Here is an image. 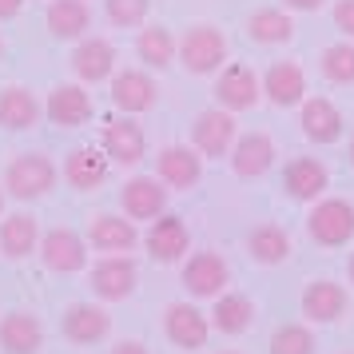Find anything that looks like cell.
Instances as JSON below:
<instances>
[{
	"label": "cell",
	"mask_w": 354,
	"mask_h": 354,
	"mask_svg": "<svg viewBox=\"0 0 354 354\" xmlns=\"http://www.w3.org/2000/svg\"><path fill=\"white\" fill-rule=\"evenodd\" d=\"M299 124H303V136L310 140V144H335L338 136H342V112H338L326 96L303 100Z\"/></svg>",
	"instance_id": "cb8c5ba5"
},
{
	"label": "cell",
	"mask_w": 354,
	"mask_h": 354,
	"mask_svg": "<svg viewBox=\"0 0 354 354\" xmlns=\"http://www.w3.org/2000/svg\"><path fill=\"white\" fill-rule=\"evenodd\" d=\"M227 279V263L219 251H195V255L183 259V290L192 295V299H215V295H223Z\"/></svg>",
	"instance_id": "52a82bcc"
},
{
	"label": "cell",
	"mask_w": 354,
	"mask_h": 354,
	"mask_svg": "<svg viewBox=\"0 0 354 354\" xmlns=\"http://www.w3.org/2000/svg\"><path fill=\"white\" fill-rule=\"evenodd\" d=\"M0 346H4V354H40L44 351V322L32 310H8L0 319Z\"/></svg>",
	"instance_id": "ac0fdd59"
},
{
	"label": "cell",
	"mask_w": 354,
	"mask_h": 354,
	"mask_svg": "<svg viewBox=\"0 0 354 354\" xmlns=\"http://www.w3.org/2000/svg\"><path fill=\"white\" fill-rule=\"evenodd\" d=\"M104 156L124 167H136L147 156V136L136 124V115H115L104 124Z\"/></svg>",
	"instance_id": "8fae6325"
},
{
	"label": "cell",
	"mask_w": 354,
	"mask_h": 354,
	"mask_svg": "<svg viewBox=\"0 0 354 354\" xmlns=\"http://www.w3.org/2000/svg\"><path fill=\"white\" fill-rule=\"evenodd\" d=\"M24 8V0H0V20H12Z\"/></svg>",
	"instance_id": "74e56055"
},
{
	"label": "cell",
	"mask_w": 354,
	"mask_h": 354,
	"mask_svg": "<svg viewBox=\"0 0 354 354\" xmlns=\"http://www.w3.org/2000/svg\"><path fill=\"white\" fill-rule=\"evenodd\" d=\"M287 8H295V12H315V8H322V0H283Z\"/></svg>",
	"instance_id": "f35d334b"
},
{
	"label": "cell",
	"mask_w": 354,
	"mask_h": 354,
	"mask_svg": "<svg viewBox=\"0 0 354 354\" xmlns=\"http://www.w3.org/2000/svg\"><path fill=\"white\" fill-rule=\"evenodd\" d=\"M299 306H303L306 322H335L342 310H346V290L338 287L335 279H315V283H306L303 287V299H299Z\"/></svg>",
	"instance_id": "7402d4cb"
},
{
	"label": "cell",
	"mask_w": 354,
	"mask_h": 354,
	"mask_svg": "<svg viewBox=\"0 0 354 354\" xmlns=\"http://www.w3.org/2000/svg\"><path fill=\"white\" fill-rule=\"evenodd\" d=\"M271 354H315V335L299 322H287L271 335Z\"/></svg>",
	"instance_id": "836d02e7"
},
{
	"label": "cell",
	"mask_w": 354,
	"mask_h": 354,
	"mask_svg": "<svg viewBox=\"0 0 354 354\" xmlns=\"http://www.w3.org/2000/svg\"><path fill=\"white\" fill-rule=\"evenodd\" d=\"M112 354H147V346L140 342V338H124V342H115Z\"/></svg>",
	"instance_id": "8d00e7d4"
},
{
	"label": "cell",
	"mask_w": 354,
	"mask_h": 354,
	"mask_svg": "<svg viewBox=\"0 0 354 354\" xmlns=\"http://www.w3.org/2000/svg\"><path fill=\"white\" fill-rule=\"evenodd\" d=\"M319 68H322V76H326L330 84H354V40L322 48Z\"/></svg>",
	"instance_id": "d6a6232c"
},
{
	"label": "cell",
	"mask_w": 354,
	"mask_h": 354,
	"mask_svg": "<svg viewBox=\"0 0 354 354\" xmlns=\"http://www.w3.org/2000/svg\"><path fill=\"white\" fill-rule=\"evenodd\" d=\"M219 354H239V351H219Z\"/></svg>",
	"instance_id": "ee69618b"
},
{
	"label": "cell",
	"mask_w": 354,
	"mask_h": 354,
	"mask_svg": "<svg viewBox=\"0 0 354 354\" xmlns=\"http://www.w3.org/2000/svg\"><path fill=\"white\" fill-rule=\"evenodd\" d=\"M227 156H231V171L239 179H259V176H267L274 163V140L267 131H247V136H239L231 144Z\"/></svg>",
	"instance_id": "5bb4252c"
},
{
	"label": "cell",
	"mask_w": 354,
	"mask_h": 354,
	"mask_svg": "<svg viewBox=\"0 0 354 354\" xmlns=\"http://www.w3.org/2000/svg\"><path fill=\"white\" fill-rule=\"evenodd\" d=\"M64 176L76 192H96L100 183L108 179V156L100 147H76L64 163Z\"/></svg>",
	"instance_id": "83f0119b"
},
{
	"label": "cell",
	"mask_w": 354,
	"mask_h": 354,
	"mask_svg": "<svg viewBox=\"0 0 354 354\" xmlns=\"http://www.w3.org/2000/svg\"><path fill=\"white\" fill-rule=\"evenodd\" d=\"M44 24L56 40H84L92 28V8L84 0H52Z\"/></svg>",
	"instance_id": "484cf974"
},
{
	"label": "cell",
	"mask_w": 354,
	"mask_h": 354,
	"mask_svg": "<svg viewBox=\"0 0 354 354\" xmlns=\"http://www.w3.org/2000/svg\"><path fill=\"white\" fill-rule=\"evenodd\" d=\"M144 247L156 263H179V259L192 251V231H187V223H183L179 215H167V211H163V215H156L151 227H147Z\"/></svg>",
	"instance_id": "9c48e42d"
},
{
	"label": "cell",
	"mask_w": 354,
	"mask_h": 354,
	"mask_svg": "<svg viewBox=\"0 0 354 354\" xmlns=\"http://www.w3.org/2000/svg\"><path fill=\"white\" fill-rule=\"evenodd\" d=\"M247 36L255 44H287L295 36V20L283 8H259V12L247 17Z\"/></svg>",
	"instance_id": "4dcf8cb0"
},
{
	"label": "cell",
	"mask_w": 354,
	"mask_h": 354,
	"mask_svg": "<svg viewBox=\"0 0 354 354\" xmlns=\"http://www.w3.org/2000/svg\"><path fill=\"white\" fill-rule=\"evenodd\" d=\"M326 183H330V171H326V163L315 160V156H299V160H290L287 167H283V192H287V199L315 203V199H322Z\"/></svg>",
	"instance_id": "4fadbf2b"
},
{
	"label": "cell",
	"mask_w": 354,
	"mask_h": 354,
	"mask_svg": "<svg viewBox=\"0 0 354 354\" xmlns=\"http://www.w3.org/2000/svg\"><path fill=\"white\" fill-rule=\"evenodd\" d=\"M255 322V303L239 295V290H227V295H215V306H211V326L223 330V335H243L247 326Z\"/></svg>",
	"instance_id": "f1b7e54d"
},
{
	"label": "cell",
	"mask_w": 354,
	"mask_h": 354,
	"mask_svg": "<svg viewBox=\"0 0 354 354\" xmlns=\"http://www.w3.org/2000/svg\"><path fill=\"white\" fill-rule=\"evenodd\" d=\"M36 243H40V227L28 211H17V215H4L0 219V255L20 263V259H28L36 251Z\"/></svg>",
	"instance_id": "d4e9b609"
},
{
	"label": "cell",
	"mask_w": 354,
	"mask_h": 354,
	"mask_svg": "<svg viewBox=\"0 0 354 354\" xmlns=\"http://www.w3.org/2000/svg\"><path fill=\"white\" fill-rule=\"evenodd\" d=\"M44 115L56 128H84L92 120V100L80 84H56L48 104H44Z\"/></svg>",
	"instance_id": "44dd1931"
},
{
	"label": "cell",
	"mask_w": 354,
	"mask_h": 354,
	"mask_svg": "<svg viewBox=\"0 0 354 354\" xmlns=\"http://www.w3.org/2000/svg\"><path fill=\"white\" fill-rule=\"evenodd\" d=\"M0 211H4V187H0Z\"/></svg>",
	"instance_id": "b9f144b4"
},
{
	"label": "cell",
	"mask_w": 354,
	"mask_h": 354,
	"mask_svg": "<svg viewBox=\"0 0 354 354\" xmlns=\"http://www.w3.org/2000/svg\"><path fill=\"white\" fill-rule=\"evenodd\" d=\"M211 96H215V104L227 108V112H247V108L259 104V76L247 64H227V68L215 72Z\"/></svg>",
	"instance_id": "ba28073f"
},
{
	"label": "cell",
	"mask_w": 354,
	"mask_h": 354,
	"mask_svg": "<svg viewBox=\"0 0 354 354\" xmlns=\"http://www.w3.org/2000/svg\"><path fill=\"white\" fill-rule=\"evenodd\" d=\"M247 251H251V259L259 267H279L290 255V235L279 223H259L247 235Z\"/></svg>",
	"instance_id": "f546056e"
},
{
	"label": "cell",
	"mask_w": 354,
	"mask_h": 354,
	"mask_svg": "<svg viewBox=\"0 0 354 354\" xmlns=\"http://www.w3.org/2000/svg\"><path fill=\"white\" fill-rule=\"evenodd\" d=\"M239 140V128H235V112H227V108H207V112L195 115L192 124V147L199 156H211V160H219L231 151V144Z\"/></svg>",
	"instance_id": "277c9868"
},
{
	"label": "cell",
	"mask_w": 354,
	"mask_h": 354,
	"mask_svg": "<svg viewBox=\"0 0 354 354\" xmlns=\"http://www.w3.org/2000/svg\"><path fill=\"white\" fill-rule=\"evenodd\" d=\"M335 28L354 40V0H338L335 4Z\"/></svg>",
	"instance_id": "d590c367"
},
{
	"label": "cell",
	"mask_w": 354,
	"mask_h": 354,
	"mask_svg": "<svg viewBox=\"0 0 354 354\" xmlns=\"http://www.w3.org/2000/svg\"><path fill=\"white\" fill-rule=\"evenodd\" d=\"M346 160H351V167H354V140H351V151H346Z\"/></svg>",
	"instance_id": "60d3db41"
},
{
	"label": "cell",
	"mask_w": 354,
	"mask_h": 354,
	"mask_svg": "<svg viewBox=\"0 0 354 354\" xmlns=\"http://www.w3.org/2000/svg\"><path fill=\"white\" fill-rule=\"evenodd\" d=\"M136 283H140V267H136L131 259H124V255L100 259L96 267L88 271V287H92V295L104 299V303L128 299L131 290H136Z\"/></svg>",
	"instance_id": "5b68a950"
},
{
	"label": "cell",
	"mask_w": 354,
	"mask_h": 354,
	"mask_svg": "<svg viewBox=\"0 0 354 354\" xmlns=\"http://www.w3.org/2000/svg\"><path fill=\"white\" fill-rule=\"evenodd\" d=\"M160 100V84L151 80L140 68H128V72H112V104L124 115H140L151 112Z\"/></svg>",
	"instance_id": "7c38bea8"
},
{
	"label": "cell",
	"mask_w": 354,
	"mask_h": 354,
	"mask_svg": "<svg viewBox=\"0 0 354 354\" xmlns=\"http://www.w3.org/2000/svg\"><path fill=\"white\" fill-rule=\"evenodd\" d=\"M60 330H64L68 342H76V346H92V342H100V338L112 335V315H108L100 303H76V306H68L64 310Z\"/></svg>",
	"instance_id": "9a60e30c"
},
{
	"label": "cell",
	"mask_w": 354,
	"mask_h": 354,
	"mask_svg": "<svg viewBox=\"0 0 354 354\" xmlns=\"http://www.w3.org/2000/svg\"><path fill=\"white\" fill-rule=\"evenodd\" d=\"M263 92L274 108H290V104H303L306 100V72L290 60H279L263 72Z\"/></svg>",
	"instance_id": "603a6c76"
},
{
	"label": "cell",
	"mask_w": 354,
	"mask_h": 354,
	"mask_svg": "<svg viewBox=\"0 0 354 354\" xmlns=\"http://www.w3.org/2000/svg\"><path fill=\"white\" fill-rule=\"evenodd\" d=\"M147 8L151 0H104V12L115 28H140L147 20Z\"/></svg>",
	"instance_id": "e575fe53"
},
{
	"label": "cell",
	"mask_w": 354,
	"mask_h": 354,
	"mask_svg": "<svg viewBox=\"0 0 354 354\" xmlns=\"http://www.w3.org/2000/svg\"><path fill=\"white\" fill-rule=\"evenodd\" d=\"M306 231L319 247H346L354 239V203L346 199H315L306 215Z\"/></svg>",
	"instance_id": "3957f363"
},
{
	"label": "cell",
	"mask_w": 354,
	"mask_h": 354,
	"mask_svg": "<svg viewBox=\"0 0 354 354\" xmlns=\"http://www.w3.org/2000/svg\"><path fill=\"white\" fill-rule=\"evenodd\" d=\"M72 72L84 84H100L115 72V44L104 36H84L76 52H72Z\"/></svg>",
	"instance_id": "ffe728a7"
},
{
	"label": "cell",
	"mask_w": 354,
	"mask_h": 354,
	"mask_svg": "<svg viewBox=\"0 0 354 354\" xmlns=\"http://www.w3.org/2000/svg\"><path fill=\"white\" fill-rule=\"evenodd\" d=\"M140 243V231L128 215H96L88 223V247L104 251V255H124Z\"/></svg>",
	"instance_id": "d6986e66"
},
{
	"label": "cell",
	"mask_w": 354,
	"mask_h": 354,
	"mask_svg": "<svg viewBox=\"0 0 354 354\" xmlns=\"http://www.w3.org/2000/svg\"><path fill=\"white\" fill-rule=\"evenodd\" d=\"M0 56H4V36H0Z\"/></svg>",
	"instance_id": "7bdbcfd3"
},
{
	"label": "cell",
	"mask_w": 354,
	"mask_h": 354,
	"mask_svg": "<svg viewBox=\"0 0 354 354\" xmlns=\"http://www.w3.org/2000/svg\"><path fill=\"white\" fill-rule=\"evenodd\" d=\"M56 187V163L44 151H20L17 160L8 163L4 171V192L20 199V203H32Z\"/></svg>",
	"instance_id": "6da1fadb"
},
{
	"label": "cell",
	"mask_w": 354,
	"mask_h": 354,
	"mask_svg": "<svg viewBox=\"0 0 354 354\" xmlns=\"http://www.w3.org/2000/svg\"><path fill=\"white\" fill-rule=\"evenodd\" d=\"M176 56L183 60V68L192 76H211V72H219L227 64V40L215 24H192L179 36Z\"/></svg>",
	"instance_id": "7a4b0ae2"
},
{
	"label": "cell",
	"mask_w": 354,
	"mask_h": 354,
	"mask_svg": "<svg viewBox=\"0 0 354 354\" xmlns=\"http://www.w3.org/2000/svg\"><path fill=\"white\" fill-rule=\"evenodd\" d=\"M176 44L179 40L163 24H144L140 28V40H136V52H140V60L147 68H167L176 60Z\"/></svg>",
	"instance_id": "1f68e13d"
},
{
	"label": "cell",
	"mask_w": 354,
	"mask_h": 354,
	"mask_svg": "<svg viewBox=\"0 0 354 354\" xmlns=\"http://www.w3.org/2000/svg\"><path fill=\"white\" fill-rule=\"evenodd\" d=\"M40 259L56 274H76L88 267V239L76 235L72 227H52L48 235L40 239Z\"/></svg>",
	"instance_id": "8992f818"
},
{
	"label": "cell",
	"mask_w": 354,
	"mask_h": 354,
	"mask_svg": "<svg viewBox=\"0 0 354 354\" xmlns=\"http://www.w3.org/2000/svg\"><path fill=\"white\" fill-rule=\"evenodd\" d=\"M346 274H351V283H354V255H351V263H346Z\"/></svg>",
	"instance_id": "ab89813d"
},
{
	"label": "cell",
	"mask_w": 354,
	"mask_h": 354,
	"mask_svg": "<svg viewBox=\"0 0 354 354\" xmlns=\"http://www.w3.org/2000/svg\"><path fill=\"white\" fill-rule=\"evenodd\" d=\"M156 176H160L167 187L187 192V187H195V183L203 179V156H199L195 147H183V144L163 147L160 156H156Z\"/></svg>",
	"instance_id": "2e32d148"
},
{
	"label": "cell",
	"mask_w": 354,
	"mask_h": 354,
	"mask_svg": "<svg viewBox=\"0 0 354 354\" xmlns=\"http://www.w3.org/2000/svg\"><path fill=\"white\" fill-rule=\"evenodd\" d=\"M163 335L171 338L179 351H199V346H207L211 319L195 303H171L163 310Z\"/></svg>",
	"instance_id": "30bf717a"
},
{
	"label": "cell",
	"mask_w": 354,
	"mask_h": 354,
	"mask_svg": "<svg viewBox=\"0 0 354 354\" xmlns=\"http://www.w3.org/2000/svg\"><path fill=\"white\" fill-rule=\"evenodd\" d=\"M40 112H44V108L36 104V96L28 92V88L12 84V88H4V92H0V128L28 131V128H36Z\"/></svg>",
	"instance_id": "4316f807"
},
{
	"label": "cell",
	"mask_w": 354,
	"mask_h": 354,
	"mask_svg": "<svg viewBox=\"0 0 354 354\" xmlns=\"http://www.w3.org/2000/svg\"><path fill=\"white\" fill-rule=\"evenodd\" d=\"M120 207L128 215L131 223L136 219H156L163 215L167 207V187H163V179H151V176H136L124 183V192H120Z\"/></svg>",
	"instance_id": "e0dca14e"
}]
</instances>
